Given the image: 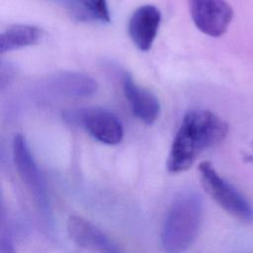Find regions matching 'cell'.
<instances>
[{
  "mask_svg": "<svg viewBox=\"0 0 253 253\" xmlns=\"http://www.w3.org/2000/svg\"><path fill=\"white\" fill-rule=\"evenodd\" d=\"M57 3H61L62 5H64L65 7L69 8L72 13L75 15V6H74V3H73V0H53Z\"/></svg>",
  "mask_w": 253,
  "mask_h": 253,
  "instance_id": "15",
  "label": "cell"
},
{
  "mask_svg": "<svg viewBox=\"0 0 253 253\" xmlns=\"http://www.w3.org/2000/svg\"><path fill=\"white\" fill-rule=\"evenodd\" d=\"M200 180L206 193L228 214L245 223L253 222V207L209 161L199 165Z\"/></svg>",
  "mask_w": 253,
  "mask_h": 253,
  "instance_id": "3",
  "label": "cell"
},
{
  "mask_svg": "<svg viewBox=\"0 0 253 253\" xmlns=\"http://www.w3.org/2000/svg\"><path fill=\"white\" fill-rule=\"evenodd\" d=\"M75 15L79 18H87L109 23L111 21L110 10L107 0H73Z\"/></svg>",
  "mask_w": 253,
  "mask_h": 253,
  "instance_id": "12",
  "label": "cell"
},
{
  "mask_svg": "<svg viewBox=\"0 0 253 253\" xmlns=\"http://www.w3.org/2000/svg\"><path fill=\"white\" fill-rule=\"evenodd\" d=\"M161 22V13L153 5L147 4L137 8L131 15L127 32L133 44L141 51H147L157 36Z\"/></svg>",
  "mask_w": 253,
  "mask_h": 253,
  "instance_id": "7",
  "label": "cell"
},
{
  "mask_svg": "<svg viewBox=\"0 0 253 253\" xmlns=\"http://www.w3.org/2000/svg\"><path fill=\"white\" fill-rule=\"evenodd\" d=\"M63 119L68 124L84 128L96 140L115 145L124 137V126L120 119L111 111L99 107L81 108L64 112Z\"/></svg>",
  "mask_w": 253,
  "mask_h": 253,
  "instance_id": "4",
  "label": "cell"
},
{
  "mask_svg": "<svg viewBox=\"0 0 253 253\" xmlns=\"http://www.w3.org/2000/svg\"><path fill=\"white\" fill-rule=\"evenodd\" d=\"M67 231L70 238L82 248L95 253H121L102 230L81 216L72 215L68 218Z\"/></svg>",
  "mask_w": 253,
  "mask_h": 253,
  "instance_id": "8",
  "label": "cell"
},
{
  "mask_svg": "<svg viewBox=\"0 0 253 253\" xmlns=\"http://www.w3.org/2000/svg\"><path fill=\"white\" fill-rule=\"evenodd\" d=\"M122 84L133 116L146 125L153 124L160 114L157 97L149 90L138 86L128 74L124 75Z\"/></svg>",
  "mask_w": 253,
  "mask_h": 253,
  "instance_id": "9",
  "label": "cell"
},
{
  "mask_svg": "<svg viewBox=\"0 0 253 253\" xmlns=\"http://www.w3.org/2000/svg\"><path fill=\"white\" fill-rule=\"evenodd\" d=\"M203 218V201L194 191L174 200L161 230V243L167 253H183L195 241Z\"/></svg>",
  "mask_w": 253,
  "mask_h": 253,
  "instance_id": "2",
  "label": "cell"
},
{
  "mask_svg": "<svg viewBox=\"0 0 253 253\" xmlns=\"http://www.w3.org/2000/svg\"><path fill=\"white\" fill-rule=\"evenodd\" d=\"M243 159L246 163L253 166V141L245 149L243 153Z\"/></svg>",
  "mask_w": 253,
  "mask_h": 253,
  "instance_id": "14",
  "label": "cell"
},
{
  "mask_svg": "<svg viewBox=\"0 0 253 253\" xmlns=\"http://www.w3.org/2000/svg\"><path fill=\"white\" fill-rule=\"evenodd\" d=\"M0 253H16L14 242L8 231L2 228L0 238Z\"/></svg>",
  "mask_w": 253,
  "mask_h": 253,
  "instance_id": "13",
  "label": "cell"
},
{
  "mask_svg": "<svg viewBox=\"0 0 253 253\" xmlns=\"http://www.w3.org/2000/svg\"><path fill=\"white\" fill-rule=\"evenodd\" d=\"M228 133V125L205 109L189 110L181 122L167 159V170L178 174L187 171L205 150L220 143Z\"/></svg>",
  "mask_w": 253,
  "mask_h": 253,
  "instance_id": "1",
  "label": "cell"
},
{
  "mask_svg": "<svg viewBox=\"0 0 253 253\" xmlns=\"http://www.w3.org/2000/svg\"><path fill=\"white\" fill-rule=\"evenodd\" d=\"M189 7L196 27L212 38L224 35L233 19V10L225 0H189Z\"/></svg>",
  "mask_w": 253,
  "mask_h": 253,
  "instance_id": "6",
  "label": "cell"
},
{
  "mask_svg": "<svg viewBox=\"0 0 253 253\" xmlns=\"http://www.w3.org/2000/svg\"><path fill=\"white\" fill-rule=\"evenodd\" d=\"M13 158L19 176L39 209L45 214L49 211L48 195L42 171L37 165L25 137L17 133L13 139Z\"/></svg>",
  "mask_w": 253,
  "mask_h": 253,
  "instance_id": "5",
  "label": "cell"
},
{
  "mask_svg": "<svg viewBox=\"0 0 253 253\" xmlns=\"http://www.w3.org/2000/svg\"><path fill=\"white\" fill-rule=\"evenodd\" d=\"M50 92L64 97H88L97 90V82L88 75L75 72H62L47 81Z\"/></svg>",
  "mask_w": 253,
  "mask_h": 253,
  "instance_id": "10",
  "label": "cell"
},
{
  "mask_svg": "<svg viewBox=\"0 0 253 253\" xmlns=\"http://www.w3.org/2000/svg\"><path fill=\"white\" fill-rule=\"evenodd\" d=\"M42 37V31L31 25H14L5 30L0 36L1 53L20 49L37 43Z\"/></svg>",
  "mask_w": 253,
  "mask_h": 253,
  "instance_id": "11",
  "label": "cell"
}]
</instances>
